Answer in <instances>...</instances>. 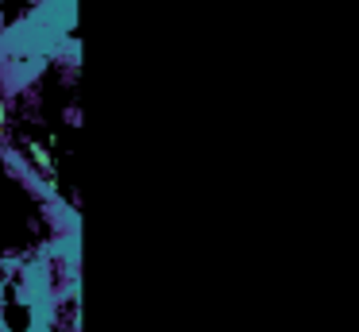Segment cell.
Wrapping results in <instances>:
<instances>
[{"instance_id": "1", "label": "cell", "mask_w": 359, "mask_h": 332, "mask_svg": "<svg viewBox=\"0 0 359 332\" xmlns=\"http://www.w3.org/2000/svg\"><path fill=\"white\" fill-rule=\"evenodd\" d=\"M4 116H8V108H4V100H0V131H4Z\"/></svg>"}]
</instances>
